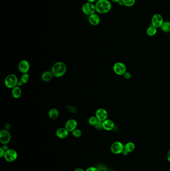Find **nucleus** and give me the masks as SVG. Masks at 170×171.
I'll use <instances>...</instances> for the list:
<instances>
[{"label": "nucleus", "instance_id": "obj_1", "mask_svg": "<svg viewBox=\"0 0 170 171\" xmlns=\"http://www.w3.org/2000/svg\"><path fill=\"white\" fill-rule=\"evenodd\" d=\"M96 12L103 14L108 13L112 8V5L109 0H98L95 4Z\"/></svg>", "mask_w": 170, "mask_h": 171}, {"label": "nucleus", "instance_id": "obj_2", "mask_svg": "<svg viewBox=\"0 0 170 171\" xmlns=\"http://www.w3.org/2000/svg\"><path fill=\"white\" fill-rule=\"evenodd\" d=\"M66 72V66L62 62H58L52 66V72L54 77L59 78L63 76Z\"/></svg>", "mask_w": 170, "mask_h": 171}, {"label": "nucleus", "instance_id": "obj_3", "mask_svg": "<svg viewBox=\"0 0 170 171\" xmlns=\"http://www.w3.org/2000/svg\"><path fill=\"white\" fill-rule=\"evenodd\" d=\"M18 82L17 77L15 75L9 74L5 79V84L7 88L13 89L17 86Z\"/></svg>", "mask_w": 170, "mask_h": 171}, {"label": "nucleus", "instance_id": "obj_4", "mask_svg": "<svg viewBox=\"0 0 170 171\" xmlns=\"http://www.w3.org/2000/svg\"><path fill=\"white\" fill-rule=\"evenodd\" d=\"M82 12L87 16H90L95 13L96 9L95 6L93 3L86 2L82 6Z\"/></svg>", "mask_w": 170, "mask_h": 171}, {"label": "nucleus", "instance_id": "obj_5", "mask_svg": "<svg viewBox=\"0 0 170 171\" xmlns=\"http://www.w3.org/2000/svg\"><path fill=\"white\" fill-rule=\"evenodd\" d=\"M164 18L162 15L157 13L152 16L151 19V25L156 28H160L164 23Z\"/></svg>", "mask_w": 170, "mask_h": 171}, {"label": "nucleus", "instance_id": "obj_6", "mask_svg": "<svg viewBox=\"0 0 170 171\" xmlns=\"http://www.w3.org/2000/svg\"><path fill=\"white\" fill-rule=\"evenodd\" d=\"M110 150L111 152L113 154L116 155L122 154V152L124 150V145L120 142H115L111 146Z\"/></svg>", "mask_w": 170, "mask_h": 171}, {"label": "nucleus", "instance_id": "obj_7", "mask_svg": "<svg viewBox=\"0 0 170 171\" xmlns=\"http://www.w3.org/2000/svg\"><path fill=\"white\" fill-rule=\"evenodd\" d=\"M113 71L117 75H123L127 72L126 66L121 62H117L114 65Z\"/></svg>", "mask_w": 170, "mask_h": 171}, {"label": "nucleus", "instance_id": "obj_8", "mask_svg": "<svg viewBox=\"0 0 170 171\" xmlns=\"http://www.w3.org/2000/svg\"><path fill=\"white\" fill-rule=\"evenodd\" d=\"M4 158L8 162H13L16 160L17 158V153L13 149H8L5 152Z\"/></svg>", "mask_w": 170, "mask_h": 171}, {"label": "nucleus", "instance_id": "obj_9", "mask_svg": "<svg viewBox=\"0 0 170 171\" xmlns=\"http://www.w3.org/2000/svg\"><path fill=\"white\" fill-rule=\"evenodd\" d=\"M11 140V135L6 129H4L0 132V142L3 144H8Z\"/></svg>", "mask_w": 170, "mask_h": 171}, {"label": "nucleus", "instance_id": "obj_10", "mask_svg": "<svg viewBox=\"0 0 170 171\" xmlns=\"http://www.w3.org/2000/svg\"><path fill=\"white\" fill-rule=\"evenodd\" d=\"M95 116L98 121L103 122L108 118V113L107 111L103 108H99L96 112Z\"/></svg>", "mask_w": 170, "mask_h": 171}, {"label": "nucleus", "instance_id": "obj_11", "mask_svg": "<svg viewBox=\"0 0 170 171\" xmlns=\"http://www.w3.org/2000/svg\"><path fill=\"white\" fill-rule=\"evenodd\" d=\"M30 64L27 60H22L19 63L18 68L19 71L23 74L27 73L30 70Z\"/></svg>", "mask_w": 170, "mask_h": 171}, {"label": "nucleus", "instance_id": "obj_12", "mask_svg": "<svg viewBox=\"0 0 170 171\" xmlns=\"http://www.w3.org/2000/svg\"><path fill=\"white\" fill-rule=\"evenodd\" d=\"M77 123L76 120L70 119L66 122L65 128L68 132H73L77 128Z\"/></svg>", "mask_w": 170, "mask_h": 171}, {"label": "nucleus", "instance_id": "obj_13", "mask_svg": "<svg viewBox=\"0 0 170 171\" xmlns=\"http://www.w3.org/2000/svg\"><path fill=\"white\" fill-rule=\"evenodd\" d=\"M88 21L90 24L93 26H97L99 25L100 22V18L97 14L95 13L89 16Z\"/></svg>", "mask_w": 170, "mask_h": 171}, {"label": "nucleus", "instance_id": "obj_14", "mask_svg": "<svg viewBox=\"0 0 170 171\" xmlns=\"http://www.w3.org/2000/svg\"><path fill=\"white\" fill-rule=\"evenodd\" d=\"M69 132L65 128H60L56 132L57 136L60 139H65L68 137Z\"/></svg>", "mask_w": 170, "mask_h": 171}, {"label": "nucleus", "instance_id": "obj_15", "mask_svg": "<svg viewBox=\"0 0 170 171\" xmlns=\"http://www.w3.org/2000/svg\"><path fill=\"white\" fill-rule=\"evenodd\" d=\"M114 123L111 120L106 119L103 122V129L105 130L111 131L114 128Z\"/></svg>", "mask_w": 170, "mask_h": 171}, {"label": "nucleus", "instance_id": "obj_16", "mask_svg": "<svg viewBox=\"0 0 170 171\" xmlns=\"http://www.w3.org/2000/svg\"><path fill=\"white\" fill-rule=\"evenodd\" d=\"M22 95V91L20 87L17 86L13 88L12 91V95L15 99H18Z\"/></svg>", "mask_w": 170, "mask_h": 171}, {"label": "nucleus", "instance_id": "obj_17", "mask_svg": "<svg viewBox=\"0 0 170 171\" xmlns=\"http://www.w3.org/2000/svg\"><path fill=\"white\" fill-rule=\"evenodd\" d=\"M54 75L52 72L46 71L44 73L41 75V79L44 82H49L52 79Z\"/></svg>", "mask_w": 170, "mask_h": 171}, {"label": "nucleus", "instance_id": "obj_18", "mask_svg": "<svg viewBox=\"0 0 170 171\" xmlns=\"http://www.w3.org/2000/svg\"><path fill=\"white\" fill-rule=\"evenodd\" d=\"M49 118L52 120H56L59 117V112L57 109L52 108L49 112Z\"/></svg>", "mask_w": 170, "mask_h": 171}, {"label": "nucleus", "instance_id": "obj_19", "mask_svg": "<svg viewBox=\"0 0 170 171\" xmlns=\"http://www.w3.org/2000/svg\"><path fill=\"white\" fill-rule=\"evenodd\" d=\"M135 149V145L132 142H129L124 145V150L129 153H132Z\"/></svg>", "mask_w": 170, "mask_h": 171}, {"label": "nucleus", "instance_id": "obj_20", "mask_svg": "<svg viewBox=\"0 0 170 171\" xmlns=\"http://www.w3.org/2000/svg\"><path fill=\"white\" fill-rule=\"evenodd\" d=\"M157 33V29L154 27L153 26H150L148 27L146 30L147 34L149 36H154Z\"/></svg>", "mask_w": 170, "mask_h": 171}, {"label": "nucleus", "instance_id": "obj_21", "mask_svg": "<svg viewBox=\"0 0 170 171\" xmlns=\"http://www.w3.org/2000/svg\"><path fill=\"white\" fill-rule=\"evenodd\" d=\"M160 28L163 32L169 33L170 32V22L169 21L164 22Z\"/></svg>", "mask_w": 170, "mask_h": 171}, {"label": "nucleus", "instance_id": "obj_22", "mask_svg": "<svg viewBox=\"0 0 170 171\" xmlns=\"http://www.w3.org/2000/svg\"><path fill=\"white\" fill-rule=\"evenodd\" d=\"M123 6L127 7H131L135 5L136 0H122Z\"/></svg>", "mask_w": 170, "mask_h": 171}, {"label": "nucleus", "instance_id": "obj_23", "mask_svg": "<svg viewBox=\"0 0 170 171\" xmlns=\"http://www.w3.org/2000/svg\"><path fill=\"white\" fill-rule=\"evenodd\" d=\"M29 80V75L28 73H25L23 74L21 76V81L23 84H26L28 82Z\"/></svg>", "mask_w": 170, "mask_h": 171}, {"label": "nucleus", "instance_id": "obj_24", "mask_svg": "<svg viewBox=\"0 0 170 171\" xmlns=\"http://www.w3.org/2000/svg\"><path fill=\"white\" fill-rule=\"evenodd\" d=\"M98 121V120L96 118V116H92L90 117L89 119L88 120V122L90 125L94 126L96 123Z\"/></svg>", "mask_w": 170, "mask_h": 171}, {"label": "nucleus", "instance_id": "obj_25", "mask_svg": "<svg viewBox=\"0 0 170 171\" xmlns=\"http://www.w3.org/2000/svg\"><path fill=\"white\" fill-rule=\"evenodd\" d=\"M72 133H73V136L76 138H79L82 135V132L79 129H76L73 132H72Z\"/></svg>", "mask_w": 170, "mask_h": 171}, {"label": "nucleus", "instance_id": "obj_26", "mask_svg": "<svg viewBox=\"0 0 170 171\" xmlns=\"http://www.w3.org/2000/svg\"><path fill=\"white\" fill-rule=\"evenodd\" d=\"M98 171H108V169L105 165L103 164H99L96 167Z\"/></svg>", "mask_w": 170, "mask_h": 171}, {"label": "nucleus", "instance_id": "obj_27", "mask_svg": "<svg viewBox=\"0 0 170 171\" xmlns=\"http://www.w3.org/2000/svg\"><path fill=\"white\" fill-rule=\"evenodd\" d=\"M94 126L97 130H101L103 129V122L98 121L96 123V124Z\"/></svg>", "mask_w": 170, "mask_h": 171}, {"label": "nucleus", "instance_id": "obj_28", "mask_svg": "<svg viewBox=\"0 0 170 171\" xmlns=\"http://www.w3.org/2000/svg\"><path fill=\"white\" fill-rule=\"evenodd\" d=\"M123 76H124V77L126 79H127V80L130 79L131 78V77H132L131 73L128 72H126L123 75Z\"/></svg>", "mask_w": 170, "mask_h": 171}, {"label": "nucleus", "instance_id": "obj_29", "mask_svg": "<svg viewBox=\"0 0 170 171\" xmlns=\"http://www.w3.org/2000/svg\"><path fill=\"white\" fill-rule=\"evenodd\" d=\"M85 171H98L97 169L94 167H90L87 168Z\"/></svg>", "mask_w": 170, "mask_h": 171}, {"label": "nucleus", "instance_id": "obj_30", "mask_svg": "<svg viewBox=\"0 0 170 171\" xmlns=\"http://www.w3.org/2000/svg\"><path fill=\"white\" fill-rule=\"evenodd\" d=\"M5 153V150L2 148V147L0 148V158H2V157H4Z\"/></svg>", "mask_w": 170, "mask_h": 171}, {"label": "nucleus", "instance_id": "obj_31", "mask_svg": "<svg viewBox=\"0 0 170 171\" xmlns=\"http://www.w3.org/2000/svg\"><path fill=\"white\" fill-rule=\"evenodd\" d=\"M2 148H3V149L4 150H5V152H6V151H7V150L9 149L8 146H7V144L4 145L2 147Z\"/></svg>", "mask_w": 170, "mask_h": 171}, {"label": "nucleus", "instance_id": "obj_32", "mask_svg": "<svg viewBox=\"0 0 170 171\" xmlns=\"http://www.w3.org/2000/svg\"><path fill=\"white\" fill-rule=\"evenodd\" d=\"M167 160L170 163V150L168 151V152L167 153Z\"/></svg>", "mask_w": 170, "mask_h": 171}, {"label": "nucleus", "instance_id": "obj_33", "mask_svg": "<svg viewBox=\"0 0 170 171\" xmlns=\"http://www.w3.org/2000/svg\"><path fill=\"white\" fill-rule=\"evenodd\" d=\"M74 171H85L82 168H76V169L74 170Z\"/></svg>", "mask_w": 170, "mask_h": 171}, {"label": "nucleus", "instance_id": "obj_34", "mask_svg": "<svg viewBox=\"0 0 170 171\" xmlns=\"http://www.w3.org/2000/svg\"><path fill=\"white\" fill-rule=\"evenodd\" d=\"M129 153L127 151H126V150H124L123 151V152H122V154H123V155L124 156H127L129 154Z\"/></svg>", "mask_w": 170, "mask_h": 171}, {"label": "nucleus", "instance_id": "obj_35", "mask_svg": "<svg viewBox=\"0 0 170 171\" xmlns=\"http://www.w3.org/2000/svg\"><path fill=\"white\" fill-rule=\"evenodd\" d=\"M23 84H24L22 82H21V81H20L18 82V83H17V86L18 87H21L22 86Z\"/></svg>", "mask_w": 170, "mask_h": 171}, {"label": "nucleus", "instance_id": "obj_36", "mask_svg": "<svg viewBox=\"0 0 170 171\" xmlns=\"http://www.w3.org/2000/svg\"><path fill=\"white\" fill-rule=\"evenodd\" d=\"M112 2H114V3H118L120 1H121V0H110Z\"/></svg>", "mask_w": 170, "mask_h": 171}, {"label": "nucleus", "instance_id": "obj_37", "mask_svg": "<svg viewBox=\"0 0 170 171\" xmlns=\"http://www.w3.org/2000/svg\"><path fill=\"white\" fill-rule=\"evenodd\" d=\"M87 2L91 3H93L94 2L96 1V0H87Z\"/></svg>", "mask_w": 170, "mask_h": 171}, {"label": "nucleus", "instance_id": "obj_38", "mask_svg": "<svg viewBox=\"0 0 170 171\" xmlns=\"http://www.w3.org/2000/svg\"><path fill=\"white\" fill-rule=\"evenodd\" d=\"M118 4L120 5V6H123V2L122 1V0L121 1H120Z\"/></svg>", "mask_w": 170, "mask_h": 171}, {"label": "nucleus", "instance_id": "obj_39", "mask_svg": "<svg viewBox=\"0 0 170 171\" xmlns=\"http://www.w3.org/2000/svg\"><path fill=\"white\" fill-rule=\"evenodd\" d=\"M114 171V170H112V171Z\"/></svg>", "mask_w": 170, "mask_h": 171}, {"label": "nucleus", "instance_id": "obj_40", "mask_svg": "<svg viewBox=\"0 0 170 171\" xmlns=\"http://www.w3.org/2000/svg\"></svg>", "mask_w": 170, "mask_h": 171}]
</instances>
